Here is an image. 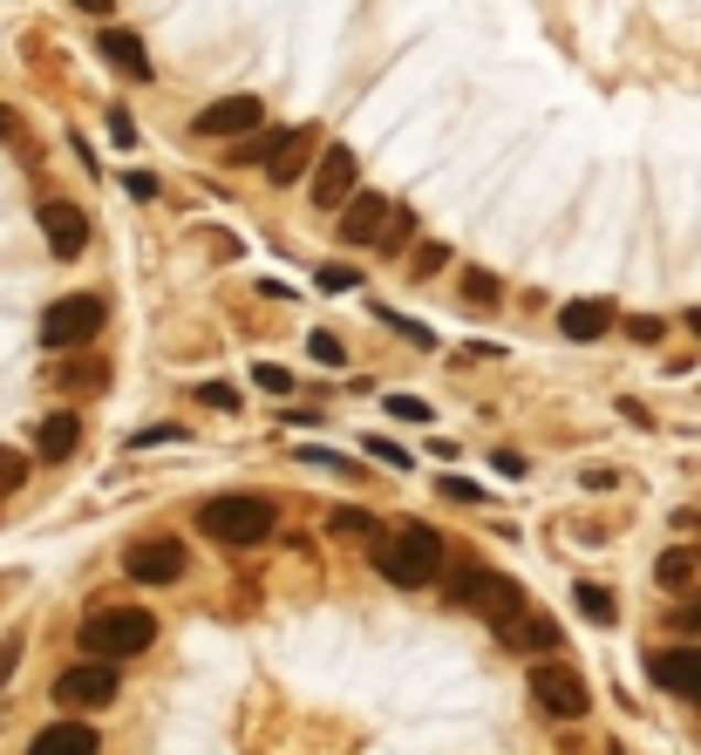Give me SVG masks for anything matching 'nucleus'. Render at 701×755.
Listing matches in <instances>:
<instances>
[{"label":"nucleus","instance_id":"37998d69","mask_svg":"<svg viewBox=\"0 0 701 755\" xmlns=\"http://www.w3.org/2000/svg\"><path fill=\"white\" fill-rule=\"evenodd\" d=\"M0 137H21V116H8V109H0Z\"/></svg>","mask_w":701,"mask_h":755},{"label":"nucleus","instance_id":"412c9836","mask_svg":"<svg viewBox=\"0 0 701 755\" xmlns=\"http://www.w3.org/2000/svg\"><path fill=\"white\" fill-rule=\"evenodd\" d=\"M694 572H701L694 551H660V559H654V585L660 592H694Z\"/></svg>","mask_w":701,"mask_h":755},{"label":"nucleus","instance_id":"f257e3e1","mask_svg":"<svg viewBox=\"0 0 701 755\" xmlns=\"http://www.w3.org/2000/svg\"><path fill=\"white\" fill-rule=\"evenodd\" d=\"M83 654L89 660H103V667H116V660H130V654H143L150 640H158V619H150L143 606H103V613H89L83 619Z\"/></svg>","mask_w":701,"mask_h":755},{"label":"nucleus","instance_id":"4be33fe9","mask_svg":"<svg viewBox=\"0 0 701 755\" xmlns=\"http://www.w3.org/2000/svg\"><path fill=\"white\" fill-rule=\"evenodd\" d=\"M572 600H579V613H586L593 626H613V619H619V600H613V592H606V585H593V579H586V585H579V592H572Z\"/></svg>","mask_w":701,"mask_h":755},{"label":"nucleus","instance_id":"dca6fc26","mask_svg":"<svg viewBox=\"0 0 701 755\" xmlns=\"http://www.w3.org/2000/svg\"><path fill=\"white\" fill-rule=\"evenodd\" d=\"M62 395H103L109 388V362H96V354H75V362H55L48 375Z\"/></svg>","mask_w":701,"mask_h":755},{"label":"nucleus","instance_id":"c9c22d12","mask_svg":"<svg viewBox=\"0 0 701 755\" xmlns=\"http://www.w3.org/2000/svg\"><path fill=\"white\" fill-rule=\"evenodd\" d=\"M137 443H143V450H150V443H184V429H177V422H158V429H143Z\"/></svg>","mask_w":701,"mask_h":755},{"label":"nucleus","instance_id":"5701e85b","mask_svg":"<svg viewBox=\"0 0 701 755\" xmlns=\"http://www.w3.org/2000/svg\"><path fill=\"white\" fill-rule=\"evenodd\" d=\"M463 300L490 306V300H504V280H497V272H484V266H471V272H463Z\"/></svg>","mask_w":701,"mask_h":755},{"label":"nucleus","instance_id":"f704fd0d","mask_svg":"<svg viewBox=\"0 0 701 755\" xmlns=\"http://www.w3.org/2000/svg\"><path fill=\"white\" fill-rule=\"evenodd\" d=\"M409 231H416V218H409V205H396V218H388V231H381V246H402Z\"/></svg>","mask_w":701,"mask_h":755},{"label":"nucleus","instance_id":"a878e982","mask_svg":"<svg viewBox=\"0 0 701 755\" xmlns=\"http://www.w3.org/2000/svg\"><path fill=\"white\" fill-rule=\"evenodd\" d=\"M368 525H375L368 510H334V518H327V531H334V538H368Z\"/></svg>","mask_w":701,"mask_h":755},{"label":"nucleus","instance_id":"4468645a","mask_svg":"<svg viewBox=\"0 0 701 755\" xmlns=\"http://www.w3.org/2000/svg\"><path fill=\"white\" fill-rule=\"evenodd\" d=\"M306 157H314V130H287V137H272L266 177H272V184H293V177L306 171Z\"/></svg>","mask_w":701,"mask_h":755},{"label":"nucleus","instance_id":"39448f33","mask_svg":"<svg viewBox=\"0 0 701 755\" xmlns=\"http://www.w3.org/2000/svg\"><path fill=\"white\" fill-rule=\"evenodd\" d=\"M103 321H109L103 293H68V300H55V306L42 313V341H48V347H89V341L103 334Z\"/></svg>","mask_w":701,"mask_h":755},{"label":"nucleus","instance_id":"2eb2a0df","mask_svg":"<svg viewBox=\"0 0 701 755\" xmlns=\"http://www.w3.org/2000/svg\"><path fill=\"white\" fill-rule=\"evenodd\" d=\"M103 55L130 75V83H150V55H143V34L137 28H103Z\"/></svg>","mask_w":701,"mask_h":755},{"label":"nucleus","instance_id":"aec40b11","mask_svg":"<svg viewBox=\"0 0 701 755\" xmlns=\"http://www.w3.org/2000/svg\"><path fill=\"white\" fill-rule=\"evenodd\" d=\"M511 640H518L525 654H538V660H552V654H559V619H552V613H525V619L511 626Z\"/></svg>","mask_w":701,"mask_h":755},{"label":"nucleus","instance_id":"cd10ccee","mask_svg":"<svg viewBox=\"0 0 701 755\" xmlns=\"http://www.w3.org/2000/svg\"><path fill=\"white\" fill-rule=\"evenodd\" d=\"M306 347H314V362H321V368H341V362H347V347H341L334 334H306Z\"/></svg>","mask_w":701,"mask_h":755},{"label":"nucleus","instance_id":"bb28decb","mask_svg":"<svg viewBox=\"0 0 701 755\" xmlns=\"http://www.w3.org/2000/svg\"><path fill=\"white\" fill-rule=\"evenodd\" d=\"M28 484V456L21 450H0V490H21Z\"/></svg>","mask_w":701,"mask_h":755},{"label":"nucleus","instance_id":"20e7f679","mask_svg":"<svg viewBox=\"0 0 701 755\" xmlns=\"http://www.w3.org/2000/svg\"><path fill=\"white\" fill-rule=\"evenodd\" d=\"M450 600L471 606L490 626H518L525 619V592H518V579H504V572H463V579H450Z\"/></svg>","mask_w":701,"mask_h":755},{"label":"nucleus","instance_id":"f3484780","mask_svg":"<svg viewBox=\"0 0 701 755\" xmlns=\"http://www.w3.org/2000/svg\"><path fill=\"white\" fill-rule=\"evenodd\" d=\"M606 327H613V300H572L559 313V334L565 341H600Z\"/></svg>","mask_w":701,"mask_h":755},{"label":"nucleus","instance_id":"79ce46f5","mask_svg":"<svg viewBox=\"0 0 701 755\" xmlns=\"http://www.w3.org/2000/svg\"><path fill=\"white\" fill-rule=\"evenodd\" d=\"M14 660H21V640H8V647H0V681L14 673Z\"/></svg>","mask_w":701,"mask_h":755},{"label":"nucleus","instance_id":"7c9ffc66","mask_svg":"<svg viewBox=\"0 0 701 755\" xmlns=\"http://www.w3.org/2000/svg\"><path fill=\"white\" fill-rule=\"evenodd\" d=\"M321 287H327V293H355L362 272H355V266H321Z\"/></svg>","mask_w":701,"mask_h":755},{"label":"nucleus","instance_id":"72a5a7b5","mask_svg":"<svg viewBox=\"0 0 701 755\" xmlns=\"http://www.w3.org/2000/svg\"><path fill=\"white\" fill-rule=\"evenodd\" d=\"M300 456H306V463H321V470H341V476H355V463H347V456H334V450H314V443H300Z\"/></svg>","mask_w":701,"mask_h":755},{"label":"nucleus","instance_id":"393cba45","mask_svg":"<svg viewBox=\"0 0 701 755\" xmlns=\"http://www.w3.org/2000/svg\"><path fill=\"white\" fill-rule=\"evenodd\" d=\"M198 402H205V409H225V416H231V409H239V388H231V381H198Z\"/></svg>","mask_w":701,"mask_h":755},{"label":"nucleus","instance_id":"c85d7f7f","mask_svg":"<svg viewBox=\"0 0 701 755\" xmlns=\"http://www.w3.org/2000/svg\"><path fill=\"white\" fill-rule=\"evenodd\" d=\"M388 416H402V422H430V402H422V395H388Z\"/></svg>","mask_w":701,"mask_h":755},{"label":"nucleus","instance_id":"f8f14e48","mask_svg":"<svg viewBox=\"0 0 701 755\" xmlns=\"http://www.w3.org/2000/svg\"><path fill=\"white\" fill-rule=\"evenodd\" d=\"M388 218H396L388 191H355V205L341 212V238H347V246H368V238H381V231H388Z\"/></svg>","mask_w":701,"mask_h":755},{"label":"nucleus","instance_id":"ddd939ff","mask_svg":"<svg viewBox=\"0 0 701 755\" xmlns=\"http://www.w3.org/2000/svg\"><path fill=\"white\" fill-rule=\"evenodd\" d=\"M42 231H48L55 259H83V246H89V218L75 205H42Z\"/></svg>","mask_w":701,"mask_h":755},{"label":"nucleus","instance_id":"f03ea898","mask_svg":"<svg viewBox=\"0 0 701 755\" xmlns=\"http://www.w3.org/2000/svg\"><path fill=\"white\" fill-rule=\"evenodd\" d=\"M375 572L388 585H430L443 572V538L430 525H402V531H388L375 538Z\"/></svg>","mask_w":701,"mask_h":755},{"label":"nucleus","instance_id":"473e14b6","mask_svg":"<svg viewBox=\"0 0 701 755\" xmlns=\"http://www.w3.org/2000/svg\"><path fill=\"white\" fill-rule=\"evenodd\" d=\"M436 490H443L450 504H484V490H477V484H463V476H436Z\"/></svg>","mask_w":701,"mask_h":755},{"label":"nucleus","instance_id":"4c0bfd02","mask_svg":"<svg viewBox=\"0 0 701 755\" xmlns=\"http://www.w3.org/2000/svg\"><path fill=\"white\" fill-rule=\"evenodd\" d=\"M123 191H130V197H158V177H150V171H130Z\"/></svg>","mask_w":701,"mask_h":755},{"label":"nucleus","instance_id":"9d476101","mask_svg":"<svg viewBox=\"0 0 701 755\" xmlns=\"http://www.w3.org/2000/svg\"><path fill=\"white\" fill-rule=\"evenodd\" d=\"M266 123V103L259 96H225V103H212V109H198V137H252Z\"/></svg>","mask_w":701,"mask_h":755},{"label":"nucleus","instance_id":"1a4fd4ad","mask_svg":"<svg viewBox=\"0 0 701 755\" xmlns=\"http://www.w3.org/2000/svg\"><path fill=\"white\" fill-rule=\"evenodd\" d=\"M355 177H362V157L347 150V143H327L321 150V171H314V205H327V212L341 205L347 212V205H355Z\"/></svg>","mask_w":701,"mask_h":755},{"label":"nucleus","instance_id":"c03bdc74","mask_svg":"<svg viewBox=\"0 0 701 755\" xmlns=\"http://www.w3.org/2000/svg\"><path fill=\"white\" fill-rule=\"evenodd\" d=\"M688 327H694V334H701V306H694V313H688Z\"/></svg>","mask_w":701,"mask_h":755},{"label":"nucleus","instance_id":"6ab92c4d","mask_svg":"<svg viewBox=\"0 0 701 755\" xmlns=\"http://www.w3.org/2000/svg\"><path fill=\"white\" fill-rule=\"evenodd\" d=\"M75 443H83V416H48L42 422V443H34V450H42V463H62V456H75Z\"/></svg>","mask_w":701,"mask_h":755},{"label":"nucleus","instance_id":"e433bc0d","mask_svg":"<svg viewBox=\"0 0 701 755\" xmlns=\"http://www.w3.org/2000/svg\"><path fill=\"white\" fill-rule=\"evenodd\" d=\"M490 470H497V476H525V456H518V450H497Z\"/></svg>","mask_w":701,"mask_h":755},{"label":"nucleus","instance_id":"c756f323","mask_svg":"<svg viewBox=\"0 0 701 755\" xmlns=\"http://www.w3.org/2000/svg\"><path fill=\"white\" fill-rule=\"evenodd\" d=\"M252 381H259L266 395H287V388H293V375H287L280 362H259V368H252Z\"/></svg>","mask_w":701,"mask_h":755},{"label":"nucleus","instance_id":"0eeeda50","mask_svg":"<svg viewBox=\"0 0 701 755\" xmlns=\"http://www.w3.org/2000/svg\"><path fill=\"white\" fill-rule=\"evenodd\" d=\"M184 544L177 538H137L130 551H123V572L137 579V585H177L184 579Z\"/></svg>","mask_w":701,"mask_h":755},{"label":"nucleus","instance_id":"423d86ee","mask_svg":"<svg viewBox=\"0 0 701 755\" xmlns=\"http://www.w3.org/2000/svg\"><path fill=\"white\" fill-rule=\"evenodd\" d=\"M531 694H538L544 714H559V722H579V714L593 708V688L579 681L572 667H559V660H538L531 667Z\"/></svg>","mask_w":701,"mask_h":755},{"label":"nucleus","instance_id":"b1692460","mask_svg":"<svg viewBox=\"0 0 701 755\" xmlns=\"http://www.w3.org/2000/svg\"><path fill=\"white\" fill-rule=\"evenodd\" d=\"M443 266H450V246H436V238H430V246H416V259H409V272H416V280H436Z\"/></svg>","mask_w":701,"mask_h":755},{"label":"nucleus","instance_id":"2f4dec72","mask_svg":"<svg viewBox=\"0 0 701 755\" xmlns=\"http://www.w3.org/2000/svg\"><path fill=\"white\" fill-rule=\"evenodd\" d=\"M368 456H375V463H388V470H409V450H396L388 435H368Z\"/></svg>","mask_w":701,"mask_h":755},{"label":"nucleus","instance_id":"58836bf2","mask_svg":"<svg viewBox=\"0 0 701 755\" xmlns=\"http://www.w3.org/2000/svg\"><path fill=\"white\" fill-rule=\"evenodd\" d=\"M109 130H116V143H137V123H130V109H109Z\"/></svg>","mask_w":701,"mask_h":755},{"label":"nucleus","instance_id":"7ed1b4c3","mask_svg":"<svg viewBox=\"0 0 701 755\" xmlns=\"http://www.w3.org/2000/svg\"><path fill=\"white\" fill-rule=\"evenodd\" d=\"M198 525H205V538H218V544H266L272 538V525H280V504L272 497H252V490H231V497H212L205 510H198Z\"/></svg>","mask_w":701,"mask_h":755},{"label":"nucleus","instance_id":"a19ab883","mask_svg":"<svg viewBox=\"0 0 701 755\" xmlns=\"http://www.w3.org/2000/svg\"><path fill=\"white\" fill-rule=\"evenodd\" d=\"M627 334L634 341H660V321H647V313H640V321H627Z\"/></svg>","mask_w":701,"mask_h":755},{"label":"nucleus","instance_id":"ea45409f","mask_svg":"<svg viewBox=\"0 0 701 755\" xmlns=\"http://www.w3.org/2000/svg\"><path fill=\"white\" fill-rule=\"evenodd\" d=\"M668 633H701V600H694V606H681V613H675V626H668Z\"/></svg>","mask_w":701,"mask_h":755},{"label":"nucleus","instance_id":"9b49d317","mask_svg":"<svg viewBox=\"0 0 701 755\" xmlns=\"http://www.w3.org/2000/svg\"><path fill=\"white\" fill-rule=\"evenodd\" d=\"M647 673H654V688H668V694H681V701H701V647H668V654H654Z\"/></svg>","mask_w":701,"mask_h":755},{"label":"nucleus","instance_id":"6e6552de","mask_svg":"<svg viewBox=\"0 0 701 755\" xmlns=\"http://www.w3.org/2000/svg\"><path fill=\"white\" fill-rule=\"evenodd\" d=\"M55 701H62L68 714H96V708H109V701H116V667H103V660L68 667L62 681H55Z\"/></svg>","mask_w":701,"mask_h":755},{"label":"nucleus","instance_id":"a211bd4d","mask_svg":"<svg viewBox=\"0 0 701 755\" xmlns=\"http://www.w3.org/2000/svg\"><path fill=\"white\" fill-rule=\"evenodd\" d=\"M28 755H96V729L89 722H55L28 742Z\"/></svg>","mask_w":701,"mask_h":755}]
</instances>
